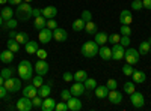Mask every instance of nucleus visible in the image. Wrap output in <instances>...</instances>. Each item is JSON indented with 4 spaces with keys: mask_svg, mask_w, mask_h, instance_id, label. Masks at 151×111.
<instances>
[{
    "mask_svg": "<svg viewBox=\"0 0 151 111\" xmlns=\"http://www.w3.org/2000/svg\"><path fill=\"white\" fill-rule=\"evenodd\" d=\"M17 72H18V77L23 81H30L33 77V66L29 60H21L17 68Z\"/></svg>",
    "mask_w": 151,
    "mask_h": 111,
    "instance_id": "obj_1",
    "label": "nucleus"
},
{
    "mask_svg": "<svg viewBox=\"0 0 151 111\" xmlns=\"http://www.w3.org/2000/svg\"><path fill=\"white\" fill-rule=\"evenodd\" d=\"M15 15H17L18 21H27L30 17H33V8L29 3H26V2H24V3L21 2L15 8Z\"/></svg>",
    "mask_w": 151,
    "mask_h": 111,
    "instance_id": "obj_2",
    "label": "nucleus"
},
{
    "mask_svg": "<svg viewBox=\"0 0 151 111\" xmlns=\"http://www.w3.org/2000/svg\"><path fill=\"white\" fill-rule=\"evenodd\" d=\"M98 50H100V45H98L95 41H88V42H85V44L82 45L80 53H82V56L86 57V59H92V57H95V56L98 54Z\"/></svg>",
    "mask_w": 151,
    "mask_h": 111,
    "instance_id": "obj_3",
    "label": "nucleus"
},
{
    "mask_svg": "<svg viewBox=\"0 0 151 111\" xmlns=\"http://www.w3.org/2000/svg\"><path fill=\"white\" fill-rule=\"evenodd\" d=\"M3 86L6 87V90L9 93H17L20 92L23 87H21V78H17V77H11V78H6Z\"/></svg>",
    "mask_w": 151,
    "mask_h": 111,
    "instance_id": "obj_4",
    "label": "nucleus"
},
{
    "mask_svg": "<svg viewBox=\"0 0 151 111\" xmlns=\"http://www.w3.org/2000/svg\"><path fill=\"white\" fill-rule=\"evenodd\" d=\"M15 108L18 111H30L33 108L32 99H30V98H27V96H21L20 99L17 101V104H15Z\"/></svg>",
    "mask_w": 151,
    "mask_h": 111,
    "instance_id": "obj_5",
    "label": "nucleus"
},
{
    "mask_svg": "<svg viewBox=\"0 0 151 111\" xmlns=\"http://www.w3.org/2000/svg\"><path fill=\"white\" fill-rule=\"evenodd\" d=\"M139 57H141L139 51H136L134 48H127V50H125V53H124L125 62H127V63H130V65H136L137 62H139Z\"/></svg>",
    "mask_w": 151,
    "mask_h": 111,
    "instance_id": "obj_6",
    "label": "nucleus"
},
{
    "mask_svg": "<svg viewBox=\"0 0 151 111\" xmlns=\"http://www.w3.org/2000/svg\"><path fill=\"white\" fill-rule=\"evenodd\" d=\"M130 102H132V105L134 107V108H142L144 105H145V98H144V95L141 93V92H133L132 95H130Z\"/></svg>",
    "mask_w": 151,
    "mask_h": 111,
    "instance_id": "obj_7",
    "label": "nucleus"
},
{
    "mask_svg": "<svg viewBox=\"0 0 151 111\" xmlns=\"http://www.w3.org/2000/svg\"><path fill=\"white\" fill-rule=\"evenodd\" d=\"M48 69H50L48 63H47L45 60H41V59H38V62L33 65V71H35L36 74H40V75H47Z\"/></svg>",
    "mask_w": 151,
    "mask_h": 111,
    "instance_id": "obj_8",
    "label": "nucleus"
},
{
    "mask_svg": "<svg viewBox=\"0 0 151 111\" xmlns=\"http://www.w3.org/2000/svg\"><path fill=\"white\" fill-rule=\"evenodd\" d=\"M122 98H124L122 92H119V90H116V89L109 90L107 99H109V101H110L113 105H118V104H121V102H122Z\"/></svg>",
    "mask_w": 151,
    "mask_h": 111,
    "instance_id": "obj_9",
    "label": "nucleus"
},
{
    "mask_svg": "<svg viewBox=\"0 0 151 111\" xmlns=\"http://www.w3.org/2000/svg\"><path fill=\"white\" fill-rule=\"evenodd\" d=\"M38 38H40V42L42 44H48L50 41L53 39V30L48 29V27H44L40 30V35H38Z\"/></svg>",
    "mask_w": 151,
    "mask_h": 111,
    "instance_id": "obj_10",
    "label": "nucleus"
},
{
    "mask_svg": "<svg viewBox=\"0 0 151 111\" xmlns=\"http://www.w3.org/2000/svg\"><path fill=\"white\" fill-rule=\"evenodd\" d=\"M124 53H125V50H124V47L121 44H115L112 47V59L113 60H116V62L122 60L124 59Z\"/></svg>",
    "mask_w": 151,
    "mask_h": 111,
    "instance_id": "obj_11",
    "label": "nucleus"
},
{
    "mask_svg": "<svg viewBox=\"0 0 151 111\" xmlns=\"http://www.w3.org/2000/svg\"><path fill=\"white\" fill-rule=\"evenodd\" d=\"M53 39L56 42H65L68 39V33L65 29H60V27H56L53 29Z\"/></svg>",
    "mask_w": 151,
    "mask_h": 111,
    "instance_id": "obj_12",
    "label": "nucleus"
},
{
    "mask_svg": "<svg viewBox=\"0 0 151 111\" xmlns=\"http://www.w3.org/2000/svg\"><path fill=\"white\" fill-rule=\"evenodd\" d=\"M68 105V111H79L82 110V101L79 99V96H71L70 99L67 101Z\"/></svg>",
    "mask_w": 151,
    "mask_h": 111,
    "instance_id": "obj_13",
    "label": "nucleus"
},
{
    "mask_svg": "<svg viewBox=\"0 0 151 111\" xmlns=\"http://www.w3.org/2000/svg\"><path fill=\"white\" fill-rule=\"evenodd\" d=\"M70 92H71L73 96H82V95H85V92H86L85 84H83V83H79V81H76V83L71 86V87H70Z\"/></svg>",
    "mask_w": 151,
    "mask_h": 111,
    "instance_id": "obj_14",
    "label": "nucleus"
},
{
    "mask_svg": "<svg viewBox=\"0 0 151 111\" xmlns=\"http://www.w3.org/2000/svg\"><path fill=\"white\" fill-rule=\"evenodd\" d=\"M41 110L42 111H55L56 110V101L53 99V98H44L42 99V105H41Z\"/></svg>",
    "mask_w": 151,
    "mask_h": 111,
    "instance_id": "obj_15",
    "label": "nucleus"
},
{
    "mask_svg": "<svg viewBox=\"0 0 151 111\" xmlns=\"http://www.w3.org/2000/svg\"><path fill=\"white\" fill-rule=\"evenodd\" d=\"M145 80H147V74L144 72V71H133V74H132V81L134 83V84H142V83H145Z\"/></svg>",
    "mask_w": 151,
    "mask_h": 111,
    "instance_id": "obj_16",
    "label": "nucleus"
},
{
    "mask_svg": "<svg viewBox=\"0 0 151 111\" xmlns=\"http://www.w3.org/2000/svg\"><path fill=\"white\" fill-rule=\"evenodd\" d=\"M21 93H23V96H27L32 99V98H35L38 95V87H35L33 84H27L26 87L21 89Z\"/></svg>",
    "mask_w": 151,
    "mask_h": 111,
    "instance_id": "obj_17",
    "label": "nucleus"
},
{
    "mask_svg": "<svg viewBox=\"0 0 151 111\" xmlns=\"http://www.w3.org/2000/svg\"><path fill=\"white\" fill-rule=\"evenodd\" d=\"M94 93L98 99H106L109 95V89H107V86H97L94 89Z\"/></svg>",
    "mask_w": 151,
    "mask_h": 111,
    "instance_id": "obj_18",
    "label": "nucleus"
},
{
    "mask_svg": "<svg viewBox=\"0 0 151 111\" xmlns=\"http://www.w3.org/2000/svg\"><path fill=\"white\" fill-rule=\"evenodd\" d=\"M0 62H3V63H6V65L12 63V62H14V53L6 48L5 51L0 53Z\"/></svg>",
    "mask_w": 151,
    "mask_h": 111,
    "instance_id": "obj_19",
    "label": "nucleus"
},
{
    "mask_svg": "<svg viewBox=\"0 0 151 111\" xmlns=\"http://www.w3.org/2000/svg\"><path fill=\"white\" fill-rule=\"evenodd\" d=\"M119 21H121V24H130L133 23V15H132V12L130 11H127V9H124L121 14H119Z\"/></svg>",
    "mask_w": 151,
    "mask_h": 111,
    "instance_id": "obj_20",
    "label": "nucleus"
},
{
    "mask_svg": "<svg viewBox=\"0 0 151 111\" xmlns=\"http://www.w3.org/2000/svg\"><path fill=\"white\" fill-rule=\"evenodd\" d=\"M56 14H58V9L55 6H45V8H42V17H45L47 20L55 18Z\"/></svg>",
    "mask_w": 151,
    "mask_h": 111,
    "instance_id": "obj_21",
    "label": "nucleus"
},
{
    "mask_svg": "<svg viewBox=\"0 0 151 111\" xmlns=\"http://www.w3.org/2000/svg\"><path fill=\"white\" fill-rule=\"evenodd\" d=\"M98 54H100V57H101L103 60H110L112 59V48H109V47H100V50H98Z\"/></svg>",
    "mask_w": 151,
    "mask_h": 111,
    "instance_id": "obj_22",
    "label": "nucleus"
},
{
    "mask_svg": "<svg viewBox=\"0 0 151 111\" xmlns=\"http://www.w3.org/2000/svg\"><path fill=\"white\" fill-rule=\"evenodd\" d=\"M33 27L40 32L41 29H44V27H47V18L45 17H35V21H33Z\"/></svg>",
    "mask_w": 151,
    "mask_h": 111,
    "instance_id": "obj_23",
    "label": "nucleus"
},
{
    "mask_svg": "<svg viewBox=\"0 0 151 111\" xmlns=\"http://www.w3.org/2000/svg\"><path fill=\"white\" fill-rule=\"evenodd\" d=\"M14 9H12L11 6H3L2 8V12H0V15H2V18L5 20V21H8V20H11V18H14Z\"/></svg>",
    "mask_w": 151,
    "mask_h": 111,
    "instance_id": "obj_24",
    "label": "nucleus"
},
{
    "mask_svg": "<svg viewBox=\"0 0 151 111\" xmlns=\"http://www.w3.org/2000/svg\"><path fill=\"white\" fill-rule=\"evenodd\" d=\"M50 93H52V84H42L40 89H38V95H40L42 99L44 98H47V96H50Z\"/></svg>",
    "mask_w": 151,
    "mask_h": 111,
    "instance_id": "obj_25",
    "label": "nucleus"
},
{
    "mask_svg": "<svg viewBox=\"0 0 151 111\" xmlns=\"http://www.w3.org/2000/svg\"><path fill=\"white\" fill-rule=\"evenodd\" d=\"M24 47H26V53H27V54H36L38 48H40L36 41H30V39L27 41V44L24 45Z\"/></svg>",
    "mask_w": 151,
    "mask_h": 111,
    "instance_id": "obj_26",
    "label": "nucleus"
},
{
    "mask_svg": "<svg viewBox=\"0 0 151 111\" xmlns=\"http://www.w3.org/2000/svg\"><path fill=\"white\" fill-rule=\"evenodd\" d=\"M107 38H109V36H107V33H104V32H97L95 33V42L98 44V45H104L106 42H107Z\"/></svg>",
    "mask_w": 151,
    "mask_h": 111,
    "instance_id": "obj_27",
    "label": "nucleus"
},
{
    "mask_svg": "<svg viewBox=\"0 0 151 111\" xmlns=\"http://www.w3.org/2000/svg\"><path fill=\"white\" fill-rule=\"evenodd\" d=\"M6 47H8V50H11L12 53H18L20 51V44L14 38H9V41L6 42Z\"/></svg>",
    "mask_w": 151,
    "mask_h": 111,
    "instance_id": "obj_28",
    "label": "nucleus"
},
{
    "mask_svg": "<svg viewBox=\"0 0 151 111\" xmlns=\"http://www.w3.org/2000/svg\"><path fill=\"white\" fill-rule=\"evenodd\" d=\"M98 27H97V24L91 20V21H88L86 24H85V32L88 33V35H95L98 30H97Z\"/></svg>",
    "mask_w": 151,
    "mask_h": 111,
    "instance_id": "obj_29",
    "label": "nucleus"
},
{
    "mask_svg": "<svg viewBox=\"0 0 151 111\" xmlns=\"http://www.w3.org/2000/svg\"><path fill=\"white\" fill-rule=\"evenodd\" d=\"M85 21L82 20V18H77V20H74L73 21V30L74 32H82V30H85Z\"/></svg>",
    "mask_w": 151,
    "mask_h": 111,
    "instance_id": "obj_30",
    "label": "nucleus"
},
{
    "mask_svg": "<svg viewBox=\"0 0 151 111\" xmlns=\"http://www.w3.org/2000/svg\"><path fill=\"white\" fill-rule=\"evenodd\" d=\"M73 77H74V81H79V83H85V80L88 78V72L86 71H77L76 74H73Z\"/></svg>",
    "mask_w": 151,
    "mask_h": 111,
    "instance_id": "obj_31",
    "label": "nucleus"
},
{
    "mask_svg": "<svg viewBox=\"0 0 151 111\" xmlns=\"http://www.w3.org/2000/svg\"><path fill=\"white\" fill-rule=\"evenodd\" d=\"M150 50H151V45L148 44V41H142L141 44H139V54L141 56H145V54H148L150 53Z\"/></svg>",
    "mask_w": 151,
    "mask_h": 111,
    "instance_id": "obj_32",
    "label": "nucleus"
},
{
    "mask_svg": "<svg viewBox=\"0 0 151 111\" xmlns=\"http://www.w3.org/2000/svg\"><path fill=\"white\" fill-rule=\"evenodd\" d=\"M15 41L21 45V44H24L26 45L27 44V41H29V35L26 33V32H18L17 33V36H15Z\"/></svg>",
    "mask_w": 151,
    "mask_h": 111,
    "instance_id": "obj_33",
    "label": "nucleus"
},
{
    "mask_svg": "<svg viewBox=\"0 0 151 111\" xmlns=\"http://www.w3.org/2000/svg\"><path fill=\"white\" fill-rule=\"evenodd\" d=\"M17 24H18V20H17V18H11V20L5 21V24H3V29H9V30H12V29H17Z\"/></svg>",
    "mask_w": 151,
    "mask_h": 111,
    "instance_id": "obj_34",
    "label": "nucleus"
},
{
    "mask_svg": "<svg viewBox=\"0 0 151 111\" xmlns=\"http://www.w3.org/2000/svg\"><path fill=\"white\" fill-rule=\"evenodd\" d=\"M83 84H85V89H88V92L94 90V89L97 87V81H95L94 78H86Z\"/></svg>",
    "mask_w": 151,
    "mask_h": 111,
    "instance_id": "obj_35",
    "label": "nucleus"
},
{
    "mask_svg": "<svg viewBox=\"0 0 151 111\" xmlns=\"http://www.w3.org/2000/svg\"><path fill=\"white\" fill-rule=\"evenodd\" d=\"M32 84L35 86V87H38V89H40L41 87V86L44 84V78H42V75H40V74H36V77H32Z\"/></svg>",
    "mask_w": 151,
    "mask_h": 111,
    "instance_id": "obj_36",
    "label": "nucleus"
},
{
    "mask_svg": "<svg viewBox=\"0 0 151 111\" xmlns=\"http://www.w3.org/2000/svg\"><path fill=\"white\" fill-rule=\"evenodd\" d=\"M136 90V86L133 81H129V83H124V93H127V95H132L133 92Z\"/></svg>",
    "mask_w": 151,
    "mask_h": 111,
    "instance_id": "obj_37",
    "label": "nucleus"
},
{
    "mask_svg": "<svg viewBox=\"0 0 151 111\" xmlns=\"http://www.w3.org/2000/svg\"><path fill=\"white\" fill-rule=\"evenodd\" d=\"M0 75H2L5 80L11 78V77H14V69H12V68H3L2 72H0Z\"/></svg>",
    "mask_w": 151,
    "mask_h": 111,
    "instance_id": "obj_38",
    "label": "nucleus"
},
{
    "mask_svg": "<svg viewBox=\"0 0 151 111\" xmlns=\"http://www.w3.org/2000/svg\"><path fill=\"white\" fill-rule=\"evenodd\" d=\"M133 71H134V68H133V65H130V63H127V65L122 66V74H124L125 77H132Z\"/></svg>",
    "mask_w": 151,
    "mask_h": 111,
    "instance_id": "obj_39",
    "label": "nucleus"
},
{
    "mask_svg": "<svg viewBox=\"0 0 151 111\" xmlns=\"http://www.w3.org/2000/svg\"><path fill=\"white\" fill-rule=\"evenodd\" d=\"M32 104H33V108H41L42 105V98L40 95H36L35 98H32Z\"/></svg>",
    "mask_w": 151,
    "mask_h": 111,
    "instance_id": "obj_40",
    "label": "nucleus"
},
{
    "mask_svg": "<svg viewBox=\"0 0 151 111\" xmlns=\"http://www.w3.org/2000/svg\"><path fill=\"white\" fill-rule=\"evenodd\" d=\"M130 36H125V35H121V38H119V44L124 47V48H127L130 45Z\"/></svg>",
    "mask_w": 151,
    "mask_h": 111,
    "instance_id": "obj_41",
    "label": "nucleus"
},
{
    "mask_svg": "<svg viewBox=\"0 0 151 111\" xmlns=\"http://www.w3.org/2000/svg\"><path fill=\"white\" fill-rule=\"evenodd\" d=\"M119 38H121V35H116V33H112L109 38H107V42H110V44H119Z\"/></svg>",
    "mask_w": 151,
    "mask_h": 111,
    "instance_id": "obj_42",
    "label": "nucleus"
},
{
    "mask_svg": "<svg viewBox=\"0 0 151 111\" xmlns=\"http://www.w3.org/2000/svg\"><path fill=\"white\" fill-rule=\"evenodd\" d=\"M121 35H125V36H130L132 35V29H130V26L129 24H121Z\"/></svg>",
    "mask_w": 151,
    "mask_h": 111,
    "instance_id": "obj_43",
    "label": "nucleus"
},
{
    "mask_svg": "<svg viewBox=\"0 0 151 111\" xmlns=\"http://www.w3.org/2000/svg\"><path fill=\"white\" fill-rule=\"evenodd\" d=\"M71 96H73V95H71L70 89H64V90L60 92V99H62V101H65V102H67V101L70 99Z\"/></svg>",
    "mask_w": 151,
    "mask_h": 111,
    "instance_id": "obj_44",
    "label": "nucleus"
},
{
    "mask_svg": "<svg viewBox=\"0 0 151 111\" xmlns=\"http://www.w3.org/2000/svg\"><path fill=\"white\" fill-rule=\"evenodd\" d=\"M132 9H133V11H141V9H144L142 0H133V2H132Z\"/></svg>",
    "mask_w": 151,
    "mask_h": 111,
    "instance_id": "obj_45",
    "label": "nucleus"
},
{
    "mask_svg": "<svg viewBox=\"0 0 151 111\" xmlns=\"http://www.w3.org/2000/svg\"><path fill=\"white\" fill-rule=\"evenodd\" d=\"M85 23H88V21H91L92 20V14H91V12L89 11H83L82 12V17H80Z\"/></svg>",
    "mask_w": 151,
    "mask_h": 111,
    "instance_id": "obj_46",
    "label": "nucleus"
},
{
    "mask_svg": "<svg viewBox=\"0 0 151 111\" xmlns=\"http://www.w3.org/2000/svg\"><path fill=\"white\" fill-rule=\"evenodd\" d=\"M106 86H107V89L109 90H113V89H116L118 87V83H116V80H107V83H106Z\"/></svg>",
    "mask_w": 151,
    "mask_h": 111,
    "instance_id": "obj_47",
    "label": "nucleus"
},
{
    "mask_svg": "<svg viewBox=\"0 0 151 111\" xmlns=\"http://www.w3.org/2000/svg\"><path fill=\"white\" fill-rule=\"evenodd\" d=\"M56 111H68V105L65 101H62L59 104H56Z\"/></svg>",
    "mask_w": 151,
    "mask_h": 111,
    "instance_id": "obj_48",
    "label": "nucleus"
},
{
    "mask_svg": "<svg viewBox=\"0 0 151 111\" xmlns=\"http://www.w3.org/2000/svg\"><path fill=\"white\" fill-rule=\"evenodd\" d=\"M36 56H38V59H41V60H45V59H47V51L44 50V48H38V51H36Z\"/></svg>",
    "mask_w": 151,
    "mask_h": 111,
    "instance_id": "obj_49",
    "label": "nucleus"
},
{
    "mask_svg": "<svg viewBox=\"0 0 151 111\" xmlns=\"http://www.w3.org/2000/svg\"><path fill=\"white\" fill-rule=\"evenodd\" d=\"M47 27H48V29H52V30H53V29H56V27H58V23H56V20H55V18H50V20H47Z\"/></svg>",
    "mask_w": 151,
    "mask_h": 111,
    "instance_id": "obj_50",
    "label": "nucleus"
},
{
    "mask_svg": "<svg viewBox=\"0 0 151 111\" xmlns=\"http://www.w3.org/2000/svg\"><path fill=\"white\" fill-rule=\"evenodd\" d=\"M8 90H6V87H5V86L2 84V86H0V99H3V98H6L8 96Z\"/></svg>",
    "mask_w": 151,
    "mask_h": 111,
    "instance_id": "obj_51",
    "label": "nucleus"
},
{
    "mask_svg": "<svg viewBox=\"0 0 151 111\" xmlns=\"http://www.w3.org/2000/svg\"><path fill=\"white\" fill-rule=\"evenodd\" d=\"M64 81H73L74 80V77H73V74L71 72H64Z\"/></svg>",
    "mask_w": 151,
    "mask_h": 111,
    "instance_id": "obj_52",
    "label": "nucleus"
},
{
    "mask_svg": "<svg viewBox=\"0 0 151 111\" xmlns=\"http://www.w3.org/2000/svg\"><path fill=\"white\" fill-rule=\"evenodd\" d=\"M142 5L145 9H150L151 11V0H142Z\"/></svg>",
    "mask_w": 151,
    "mask_h": 111,
    "instance_id": "obj_53",
    "label": "nucleus"
},
{
    "mask_svg": "<svg viewBox=\"0 0 151 111\" xmlns=\"http://www.w3.org/2000/svg\"><path fill=\"white\" fill-rule=\"evenodd\" d=\"M41 15H42V9H40V8L33 9V17H41Z\"/></svg>",
    "mask_w": 151,
    "mask_h": 111,
    "instance_id": "obj_54",
    "label": "nucleus"
},
{
    "mask_svg": "<svg viewBox=\"0 0 151 111\" xmlns=\"http://www.w3.org/2000/svg\"><path fill=\"white\" fill-rule=\"evenodd\" d=\"M21 2H23V0H8L9 5H20Z\"/></svg>",
    "mask_w": 151,
    "mask_h": 111,
    "instance_id": "obj_55",
    "label": "nucleus"
},
{
    "mask_svg": "<svg viewBox=\"0 0 151 111\" xmlns=\"http://www.w3.org/2000/svg\"><path fill=\"white\" fill-rule=\"evenodd\" d=\"M15 36H17L15 30H11V32H9V38H14V39H15Z\"/></svg>",
    "mask_w": 151,
    "mask_h": 111,
    "instance_id": "obj_56",
    "label": "nucleus"
},
{
    "mask_svg": "<svg viewBox=\"0 0 151 111\" xmlns=\"http://www.w3.org/2000/svg\"><path fill=\"white\" fill-rule=\"evenodd\" d=\"M3 23H5V20L2 18V15H0V29H2V26H3Z\"/></svg>",
    "mask_w": 151,
    "mask_h": 111,
    "instance_id": "obj_57",
    "label": "nucleus"
},
{
    "mask_svg": "<svg viewBox=\"0 0 151 111\" xmlns=\"http://www.w3.org/2000/svg\"><path fill=\"white\" fill-rule=\"evenodd\" d=\"M3 83H5V78H3V77H2V75H0V86H2V84H3Z\"/></svg>",
    "mask_w": 151,
    "mask_h": 111,
    "instance_id": "obj_58",
    "label": "nucleus"
},
{
    "mask_svg": "<svg viewBox=\"0 0 151 111\" xmlns=\"http://www.w3.org/2000/svg\"><path fill=\"white\" fill-rule=\"evenodd\" d=\"M5 3H8V0H0V5H5Z\"/></svg>",
    "mask_w": 151,
    "mask_h": 111,
    "instance_id": "obj_59",
    "label": "nucleus"
},
{
    "mask_svg": "<svg viewBox=\"0 0 151 111\" xmlns=\"http://www.w3.org/2000/svg\"><path fill=\"white\" fill-rule=\"evenodd\" d=\"M24 2H26V3H30V2H33V0H24Z\"/></svg>",
    "mask_w": 151,
    "mask_h": 111,
    "instance_id": "obj_60",
    "label": "nucleus"
},
{
    "mask_svg": "<svg viewBox=\"0 0 151 111\" xmlns=\"http://www.w3.org/2000/svg\"><path fill=\"white\" fill-rule=\"evenodd\" d=\"M148 44H150V45H151V38H148Z\"/></svg>",
    "mask_w": 151,
    "mask_h": 111,
    "instance_id": "obj_61",
    "label": "nucleus"
},
{
    "mask_svg": "<svg viewBox=\"0 0 151 111\" xmlns=\"http://www.w3.org/2000/svg\"><path fill=\"white\" fill-rule=\"evenodd\" d=\"M150 54H151V50H150Z\"/></svg>",
    "mask_w": 151,
    "mask_h": 111,
    "instance_id": "obj_62",
    "label": "nucleus"
}]
</instances>
